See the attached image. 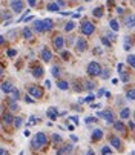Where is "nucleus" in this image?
I'll list each match as a JSON object with an SVG mask.
<instances>
[{"label": "nucleus", "mask_w": 135, "mask_h": 155, "mask_svg": "<svg viewBox=\"0 0 135 155\" xmlns=\"http://www.w3.org/2000/svg\"><path fill=\"white\" fill-rule=\"evenodd\" d=\"M46 143H48V137L44 135L43 132H37V134L34 135V138H32L31 146H32V149L40 150V149H43L44 146H46Z\"/></svg>", "instance_id": "f257e3e1"}, {"label": "nucleus", "mask_w": 135, "mask_h": 155, "mask_svg": "<svg viewBox=\"0 0 135 155\" xmlns=\"http://www.w3.org/2000/svg\"><path fill=\"white\" fill-rule=\"evenodd\" d=\"M87 75L89 77H101V72H103V69H101V66L98 64V61H91L87 64Z\"/></svg>", "instance_id": "f03ea898"}, {"label": "nucleus", "mask_w": 135, "mask_h": 155, "mask_svg": "<svg viewBox=\"0 0 135 155\" xmlns=\"http://www.w3.org/2000/svg\"><path fill=\"white\" fill-rule=\"evenodd\" d=\"M80 31H81L83 35H92L94 31H95V26H94V23H91V21L84 20L83 23L80 25Z\"/></svg>", "instance_id": "7ed1b4c3"}, {"label": "nucleus", "mask_w": 135, "mask_h": 155, "mask_svg": "<svg viewBox=\"0 0 135 155\" xmlns=\"http://www.w3.org/2000/svg\"><path fill=\"white\" fill-rule=\"evenodd\" d=\"M28 94L32 97V98H41L43 97V89L38 86V84H32L28 87Z\"/></svg>", "instance_id": "20e7f679"}, {"label": "nucleus", "mask_w": 135, "mask_h": 155, "mask_svg": "<svg viewBox=\"0 0 135 155\" xmlns=\"http://www.w3.org/2000/svg\"><path fill=\"white\" fill-rule=\"evenodd\" d=\"M23 8H25V5H23L21 0H11V9L14 12H21Z\"/></svg>", "instance_id": "39448f33"}, {"label": "nucleus", "mask_w": 135, "mask_h": 155, "mask_svg": "<svg viewBox=\"0 0 135 155\" xmlns=\"http://www.w3.org/2000/svg\"><path fill=\"white\" fill-rule=\"evenodd\" d=\"M75 48H77V51L78 52H84L86 49H87V41L84 40V38H77V43H75Z\"/></svg>", "instance_id": "423d86ee"}, {"label": "nucleus", "mask_w": 135, "mask_h": 155, "mask_svg": "<svg viewBox=\"0 0 135 155\" xmlns=\"http://www.w3.org/2000/svg\"><path fill=\"white\" fill-rule=\"evenodd\" d=\"M63 46H64V38L61 35H55L54 37V48L58 49V51H61Z\"/></svg>", "instance_id": "0eeeda50"}, {"label": "nucleus", "mask_w": 135, "mask_h": 155, "mask_svg": "<svg viewBox=\"0 0 135 155\" xmlns=\"http://www.w3.org/2000/svg\"><path fill=\"white\" fill-rule=\"evenodd\" d=\"M14 89H15V87L12 86L11 81H3V83H2V91H3V94H12Z\"/></svg>", "instance_id": "6e6552de"}, {"label": "nucleus", "mask_w": 135, "mask_h": 155, "mask_svg": "<svg viewBox=\"0 0 135 155\" xmlns=\"http://www.w3.org/2000/svg\"><path fill=\"white\" fill-rule=\"evenodd\" d=\"M114 127H115V130H117V132H120L121 135H124V134H126V126H124V123H123V121H115V123H114Z\"/></svg>", "instance_id": "1a4fd4ad"}, {"label": "nucleus", "mask_w": 135, "mask_h": 155, "mask_svg": "<svg viewBox=\"0 0 135 155\" xmlns=\"http://www.w3.org/2000/svg\"><path fill=\"white\" fill-rule=\"evenodd\" d=\"M103 118H104V121H106L107 124H114V123H115V121H114V114H112V110H109V109L104 112V117H103Z\"/></svg>", "instance_id": "9d476101"}, {"label": "nucleus", "mask_w": 135, "mask_h": 155, "mask_svg": "<svg viewBox=\"0 0 135 155\" xmlns=\"http://www.w3.org/2000/svg\"><path fill=\"white\" fill-rule=\"evenodd\" d=\"M41 58H43L44 61H51V60H52V54H51V51H49L48 48H43V49H41Z\"/></svg>", "instance_id": "9b49d317"}, {"label": "nucleus", "mask_w": 135, "mask_h": 155, "mask_svg": "<svg viewBox=\"0 0 135 155\" xmlns=\"http://www.w3.org/2000/svg\"><path fill=\"white\" fill-rule=\"evenodd\" d=\"M124 23H126L127 28H133V26H135V14L127 15V17L124 18Z\"/></svg>", "instance_id": "f8f14e48"}, {"label": "nucleus", "mask_w": 135, "mask_h": 155, "mask_svg": "<svg viewBox=\"0 0 135 155\" xmlns=\"http://www.w3.org/2000/svg\"><path fill=\"white\" fill-rule=\"evenodd\" d=\"M31 72H32V75L35 78H40L43 75V68H41V66H34V68L31 69Z\"/></svg>", "instance_id": "ddd939ff"}, {"label": "nucleus", "mask_w": 135, "mask_h": 155, "mask_svg": "<svg viewBox=\"0 0 135 155\" xmlns=\"http://www.w3.org/2000/svg\"><path fill=\"white\" fill-rule=\"evenodd\" d=\"M109 140H110L112 147H115V149H120V147H121V140H120L118 137H114V135H112Z\"/></svg>", "instance_id": "4468645a"}, {"label": "nucleus", "mask_w": 135, "mask_h": 155, "mask_svg": "<svg viewBox=\"0 0 135 155\" xmlns=\"http://www.w3.org/2000/svg\"><path fill=\"white\" fill-rule=\"evenodd\" d=\"M43 28H44V31H51L54 28V21L51 18H44L43 20Z\"/></svg>", "instance_id": "2eb2a0df"}, {"label": "nucleus", "mask_w": 135, "mask_h": 155, "mask_svg": "<svg viewBox=\"0 0 135 155\" xmlns=\"http://www.w3.org/2000/svg\"><path fill=\"white\" fill-rule=\"evenodd\" d=\"M58 115H60V112H57L55 107H49V109H48V117H49L51 120H57Z\"/></svg>", "instance_id": "dca6fc26"}, {"label": "nucleus", "mask_w": 135, "mask_h": 155, "mask_svg": "<svg viewBox=\"0 0 135 155\" xmlns=\"http://www.w3.org/2000/svg\"><path fill=\"white\" fill-rule=\"evenodd\" d=\"M34 29L37 32H44V28H43V20H35L34 21Z\"/></svg>", "instance_id": "f3484780"}, {"label": "nucleus", "mask_w": 135, "mask_h": 155, "mask_svg": "<svg viewBox=\"0 0 135 155\" xmlns=\"http://www.w3.org/2000/svg\"><path fill=\"white\" fill-rule=\"evenodd\" d=\"M103 138V130L101 129H95L94 132H92V140H101Z\"/></svg>", "instance_id": "a211bd4d"}, {"label": "nucleus", "mask_w": 135, "mask_h": 155, "mask_svg": "<svg viewBox=\"0 0 135 155\" xmlns=\"http://www.w3.org/2000/svg\"><path fill=\"white\" fill-rule=\"evenodd\" d=\"M21 34H23V37L26 38V40H29V38H32V29L31 28H23V31H21Z\"/></svg>", "instance_id": "6ab92c4d"}, {"label": "nucleus", "mask_w": 135, "mask_h": 155, "mask_svg": "<svg viewBox=\"0 0 135 155\" xmlns=\"http://www.w3.org/2000/svg\"><path fill=\"white\" fill-rule=\"evenodd\" d=\"M46 9H48V11H52V12H60V6H58L57 3H48Z\"/></svg>", "instance_id": "aec40b11"}, {"label": "nucleus", "mask_w": 135, "mask_h": 155, "mask_svg": "<svg viewBox=\"0 0 135 155\" xmlns=\"http://www.w3.org/2000/svg\"><path fill=\"white\" fill-rule=\"evenodd\" d=\"M57 86H58V89H61V91H66L68 87H69V83H68V81H64V80H60V81H57Z\"/></svg>", "instance_id": "412c9836"}, {"label": "nucleus", "mask_w": 135, "mask_h": 155, "mask_svg": "<svg viewBox=\"0 0 135 155\" xmlns=\"http://www.w3.org/2000/svg\"><path fill=\"white\" fill-rule=\"evenodd\" d=\"M8 107L12 110V112L18 110V104H17V101H14V100H9V103H8Z\"/></svg>", "instance_id": "4be33fe9"}, {"label": "nucleus", "mask_w": 135, "mask_h": 155, "mask_svg": "<svg viewBox=\"0 0 135 155\" xmlns=\"http://www.w3.org/2000/svg\"><path fill=\"white\" fill-rule=\"evenodd\" d=\"M129 115H130V109H127V107H124V109H121V112H120V117L124 120V118H129Z\"/></svg>", "instance_id": "5701e85b"}, {"label": "nucleus", "mask_w": 135, "mask_h": 155, "mask_svg": "<svg viewBox=\"0 0 135 155\" xmlns=\"http://www.w3.org/2000/svg\"><path fill=\"white\" fill-rule=\"evenodd\" d=\"M92 15H94V17H97V18H100V17L103 15V8H101V6L95 8V9L92 11Z\"/></svg>", "instance_id": "b1692460"}, {"label": "nucleus", "mask_w": 135, "mask_h": 155, "mask_svg": "<svg viewBox=\"0 0 135 155\" xmlns=\"http://www.w3.org/2000/svg\"><path fill=\"white\" fill-rule=\"evenodd\" d=\"M12 121H14V118H12L11 114H3V124H9Z\"/></svg>", "instance_id": "393cba45"}, {"label": "nucleus", "mask_w": 135, "mask_h": 155, "mask_svg": "<svg viewBox=\"0 0 135 155\" xmlns=\"http://www.w3.org/2000/svg\"><path fill=\"white\" fill-rule=\"evenodd\" d=\"M20 95H21V92H20V89H14V92L11 94V100H14V101H17V100L20 98Z\"/></svg>", "instance_id": "a878e982"}, {"label": "nucleus", "mask_w": 135, "mask_h": 155, "mask_svg": "<svg viewBox=\"0 0 135 155\" xmlns=\"http://www.w3.org/2000/svg\"><path fill=\"white\" fill-rule=\"evenodd\" d=\"M126 97H127V100H135V87H132V89H129L126 92Z\"/></svg>", "instance_id": "bb28decb"}, {"label": "nucleus", "mask_w": 135, "mask_h": 155, "mask_svg": "<svg viewBox=\"0 0 135 155\" xmlns=\"http://www.w3.org/2000/svg\"><path fill=\"white\" fill-rule=\"evenodd\" d=\"M110 29L112 31H118L120 29V25H118L117 20H110Z\"/></svg>", "instance_id": "cd10ccee"}, {"label": "nucleus", "mask_w": 135, "mask_h": 155, "mask_svg": "<svg viewBox=\"0 0 135 155\" xmlns=\"http://www.w3.org/2000/svg\"><path fill=\"white\" fill-rule=\"evenodd\" d=\"M74 28H75V23H74V21H68V23L64 25V31H68V32L72 31Z\"/></svg>", "instance_id": "c85d7f7f"}, {"label": "nucleus", "mask_w": 135, "mask_h": 155, "mask_svg": "<svg viewBox=\"0 0 135 155\" xmlns=\"http://www.w3.org/2000/svg\"><path fill=\"white\" fill-rule=\"evenodd\" d=\"M127 64L132 66V68H135V55H127Z\"/></svg>", "instance_id": "c756f323"}, {"label": "nucleus", "mask_w": 135, "mask_h": 155, "mask_svg": "<svg viewBox=\"0 0 135 155\" xmlns=\"http://www.w3.org/2000/svg\"><path fill=\"white\" fill-rule=\"evenodd\" d=\"M64 153H68V144H64L60 149H57V155H64Z\"/></svg>", "instance_id": "7c9ffc66"}, {"label": "nucleus", "mask_w": 135, "mask_h": 155, "mask_svg": "<svg viewBox=\"0 0 135 155\" xmlns=\"http://www.w3.org/2000/svg\"><path fill=\"white\" fill-rule=\"evenodd\" d=\"M21 123H23V120H21V117H15L14 118V127H20Z\"/></svg>", "instance_id": "2f4dec72"}, {"label": "nucleus", "mask_w": 135, "mask_h": 155, "mask_svg": "<svg viewBox=\"0 0 135 155\" xmlns=\"http://www.w3.org/2000/svg\"><path fill=\"white\" fill-rule=\"evenodd\" d=\"M101 41H103V45H104L106 48H110V45H112V41H110V40H109V38H107L106 35H104V37L101 38Z\"/></svg>", "instance_id": "473e14b6"}, {"label": "nucleus", "mask_w": 135, "mask_h": 155, "mask_svg": "<svg viewBox=\"0 0 135 155\" xmlns=\"http://www.w3.org/2000/svg\"><path fill=\"white\" fill-rule=\"evenodd\" d=\"M51 72H52V75H54V77H58V75H60V68H58V66H52Z\"/></svg>", "instance_id": "72a5a7b5"}, {"label": "nucleus", "mask_w": 135, "mask_h": 155, "mask_svg": "<svg viewBox=\"0 0 135 155\" xmlns=\"http://www.w3.org/2000/svg\"><path fill=\"white\" fill-rule=\"evenodd\" d=\"M86 89L94 91V89H95V83H92V81H86Z\"/></svg>", "instance_id": "f704fd0d"}, {"label": "nucleus", "mask_w": 135, "mask_h": 155, "mask_svg": "<svg viewBox=\"0 0 135 155\" xmlns=\"http://www.w3.org/2000/svg\"><path fill=\"white\" fill-rule=\"evenodd\" d=\"M106 37H107L110 41H115V38H117V37H115V34H114V32H110V31H109V32H106Z\"/></svg>", "instance_id": "c9c22d12"}, {"label": "nucleus", "mask_w": 135, "mask_h": 155, "mask_svg": "<svg viewBox=\"0 0 135 155\" xmlns=\"http://www.w3.org/2000/svg\"><path fill=\"white\" fill-rule=\"evenodd\" d=\"M117 71L120 72V75H123V74H124V64H123V63H118V66H117Z\"/></svg>", "instance_id": "e433bc0d"}, {"label": "nucleus", "mask_w": 135, "mask_h": 155, "mask_svg": "<svg viewBox=\"0 0 135 155\" xmlns=\"http://www.w3.org/2000/svg\"><path fill=\"white\" fill-rule=\"evenodd\" d=\"M84 123H86V124H91V123H97V118H95V117H87V118L84 120Z\"/></svg>", "instance_id": "4c0bfd02"}, {"label": "nucleus", "mask_w": 135, "mask_h": 155, "mask_svg": "<svg viewBox=\"0 0 135 155\" xmlns=\"http://www.w3.org/2000/svg\"><path fill=\"white\" fill-rule=\"evenodd\" d=\"M52 141H54V143H60V141H61L60 134H54V135H52Z\"/></svg>", "instance_id": "58836bf2"}, {"label": "nucleus", "mask_w": 135, "mask_h": 155, "mask_svg": "<svg viewBox=\"0 0 135 155\" xmlns=\"http://www.w3.org/2000/svg\"><path fill=\"white\" fill-rule=\"evenodd\" d=\"M101 153H103V155H110V153H112V150H110L107 146H104V147L101 149Z\"/></svg>", "instance_id": "ea45409f"}, {"label": "nucleus", "mask_w": 135, "mask_h": 155, "mask_svg": "<svg viewBox=\"0 0 135 155\" xmlns=\"http://www.w3.org/2000/svg\"><path fill=\"white\" fill-rule=\"evenodd\" d=\"M6 54H8V57H11V58H12V57H15V55H17V51H15V49H9V51H6Z\"/></svg>", "instance_id": "a19ab883"}, {"label": "nucleus", "mask_w": 135, "mask_h": 155, "mask_svg": "<svg viewBox=\"0 0 135 155\" xmlns=\"http://www.w3.org/2000/svg\"><path fill=\"white\" fill-rule=\"evenodd\" d=\"M37 121H38V118H37V117H34V115H31V117H29V123H28V124H37Z\"/></svg>", "instance_id": "79ce46f5"}, {"label": "nucleus", "mask_w": 135, "mask_h": 155, "mask_svg": "<svg viewBox=\"0 0 135 155\" xmlns=\"http://www.w3.org/2000/svg\"><path fill=\"white\" fill-rule=\"evenodd\" d=\"M101 78H103V80L109 78V69H104V71L101 72Z\"/></svg>", "instance_id": "37998d69"}, {"label": "nucleus", "mask_w": 135, "mask_h": 155, "mask_svg": "<svg viewBox=\"0 0 135 155\" xmlns=\"http://www.w3.org/2000/svg\"><path fill=\"white\" fill-rule=\"evenodd\" d=\"M124 51H130V41H129V38H126V41H124Z\"/></svg>", "instance_id": "c03bdc74"}, {"label": "nucleus", "mask_w": 135, "mask_h": 155, "mask_svg": "<svg viewBox=\"0 0 135 155\" xmlns=\"http://www.w3.org/2000/svg\"><path fill=\"white\" fill-rule=\"evenodd\" d=\"M94 98H95V95H87L84 100H86L87 103H92V101H94Z\"/></svg>", "instance_id": "a18cd8bd"}, {"label": "nucleus", "mask_w": 135, "mask_h": 155, "mask_svg": "<svg viewBox=\"0 0 135 155\" xmlns=\"http://www.w3.org/2000/svg\"><path fill=\"white\" fill-rule=\"evenodd\" d=\"M55 3H57V5L60 6V8H63V6H64V0H57Z\"/></svg>", "instance_id": "49530a36"}, {"label": "nucleus", "mask_w": 135, "mask_h": 155, "mask_svg": "<svg viewBox=\"0 0 135 155\" xmlns=\"http://www.w3.org/2000/svg\"><path fill=\"white\" fill-rule=\"evenodd\" d=\"M69 120H71V121H74L75 124H78V117H69Z\"/></svg>", "instance_id": "de8ad7c7"}, {"label": "nucleus", "mask_w": 135, "mask_h": 155, "mask_svg": "<svg viewBox=\"0 0 135 155\" xmlns=\"http://www.w3.org/2000/svg\"><path fill=\"white\" fill-rule=\"evenodd\" d=\"M25 98H26V103H32V101H34V100L31 98V95H26Z\"/></svg>", "instance_id": "09e8293b"}, {"label": "nucleus", "mask_w": 135, "mask_h": 155, "mask_svg": "<svg viewBox=\"0 0 135 155\" xmlns=\"http://www.w3.org/2000/svg\"><path fill=\"white\" fill-rule=\"evenodd\" d=\"M127 126H129L130 129H135V123H133V121H129V123H127Z\"/></svg>", "instance_id": "8fccbe9b"}, {"label": "nucleus", "mask_w": 135, "mask_h": 155, "mask_svg": "<svg viewBox=\"0 0 135 155\" xmlns=\"http://www.w3.org/2000/svg\"><path fill=\"white\" fill-rule=\"evenodd\" d=\"M0 155H9V153H8V152H6V150L2 147V149H0Z\"/></svg>", "instance_id": "3c124183"}, {"label": "nucleus", "mask_w": 135, "mask_h": 155, "mask_svg": "<svg viewBox=\"0 0 135 155\" xmlns=\"http://www.w3.org/2000/svg\"><path fill=\"white\" fill-rule=\"evenodd\" d=\"M92 109H100V104L98 103H92Z\"/></svg>", "instance_id": "603ef678"}, {"label": "nucleus", "mask_w": 135, "mask_h": 155, "mask_svg": "<svg viewBox=\"0 0 135 155\" xmlns=\"http://www.w3.org/2000/svg\"><path fill=\"white\" fill-rule=\"evenodd\" d=\"M28 3L29 6H35V0H28Z\"/></svg>", "instance_id": "864d4df0"}, {"label": "nucleus", "mask_w": 135, "mask_h": 155, "mask_svg": "<svg viewBox=\"0 0 135 155\" xmlns=\"http://www.w3.org/2000/svg\"><path fill=\"white\" fill-rule=\"evenodd\" d=\"M86 155H95V152H94L92 149H89V150L86 152Z\"/></svg>", "instance_id": "5fc2aeb1"}, {"label": "nucleus", "mask_w": 135, "mask_h": 155, "mask_svg": "<svg viewBox=\"0 0 135 155\" xmlns=\"http://www.w3.org/2000/svg\"><path fill=\"white\" fill-rule=\"evenodd\" d=\"M44 84H46V87H48V89L51 87V81H49V80H46V81H44Z\"/></svg>", "instance_id": "6e6d98bb"}, {"label": "nucleus", "mask_w": 135, "mask_h": 155, "mask_svg": "<svg viewBox=\"0 0 135 155\" xmlns=\"http://www.w3.org/2000/svg\"><path fill=\"white\" fill-rule=\"evenodd\" d=\"M61 57L63 58H68V57H69V54H68V52H61Z\"/></svg>", "instance_id": "4d7b16f0"}, {"label": "nucleus", "mask_w": 135, "mask_h": 155, "mask_svg": "<svg viewBox=\"0 0 135 155\" xmlns=\"http://www.w3.org/2000/svg\"><path fill=\"white\" fill-rule=\"evenodd\" d=\"M0 43H2V45L5 43V35H2V37H0Z\"/></svg>", "instance_id": "13d9d810"}, {"label": "nucleus", "mask_w": 135, "mask_h": 155, "mask_svg": "<svg viewBox=\"0 0 135 155\" xmlns=\"http://www.w3.org/2000/svg\"><path fill=\"white\" fill-rule=\"evenodd\" d=\"M72 17H74V18H78V17H80V12H75V14H72Z\"/></svg>", "instance_id": "bf43d9fd"}, {"label": "nucleus", "mask_w": 135, "mask_h": 155, "mask_svg": "<svg viewBox=\"0 0 135 155\" xmlns=\"http://www.w3.org/2000/svg\"><path fill=\"white\" fill-rule=\"evenodd\" d=\"M130 155H135V150H132V153H130Z\"/></svg>", "instance_id": "052dcab7"}, {"label": "nucleus", "mask_w": 135, "mask_h": 155, "mask_svg": "<svg viewBox=\"0 0 135 155\" xmlns=\"http://www.w3.org/2000/svg\"><path fill=\"white\" fill-rule=\"evenodd\" d=\"M86 2H91V0H86Z\"/></svg>", "instance_id": "680f3d73"}, {"label": "nucleus", "mask_w": 135, "mask_h": 155, "mask_svg": "<svg viewBox=\"0 0 135 155\" xmlns=\"http://www.w3.org/2000/svg\"><path fill=\"white\" fill-rule=\"evenodd\" d=\"M133 117H135V112H133Z\"/></svg>", "instance_id": "e2e57ef3"}, {"label": "nucleus", "mask_w": 135, "mask_h": 155, "mask_svg": "<svg viewBox=\"0 0 135 155\" xmlns=\"http://www.w3.org/2000/svg\"><path fill=\"white\" fill-rule=\"evenodd\" d=\"M133 3H135V0H133Z\"/></svg>", "instance_id": "0e129e2a"}]
</instances>
